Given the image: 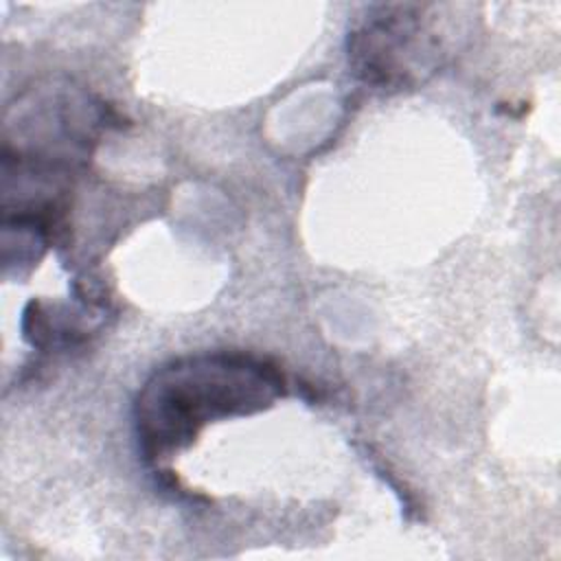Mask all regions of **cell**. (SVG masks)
<instances>
[{
	"label": "cell",
	"mask_w": 561,
	"mask_h": 561,
	"mask_svg": "<svg viewBox=\"0 0 561 561\" xmlns=\"http://www.w3.org/2000/svg\"><path fill=\"white\" fill-rule=\"evenodd\" d=\"M285 394L276 364L243 351H206L169 359L140 386L134 434L147 462L191 445L213 421L267 410Z\"/></svg>",
	"instance_id": "6da1fadb"
},
{
	"label": "cell",
	"mask_w": 561,
	"mask_h": 561,
	"mask_svg": "<svg viewBox=\"0 0 561 561\" xmlns=\"http://www.w3.org/2000/svg\"><path fill=\"white\" fill-rule=\"evenodd\" d=\"M432 4H375L348 28L353 75L377 90H403L427 81L447 59L445 20Z\"/></svg>",
	"instance_id": "7a4b0ae2"
}]
</instances>
